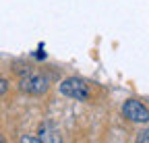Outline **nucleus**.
Listing matches in <instances>:
<instances>
[{
  "label": "nucleus",
  "mask_w": 149,
  "mask_h": 143,
  "mask_svg": "<svg viewBox=\"0 0 149 143\" xmlns=\"http://www.w3.org/2000/svg\"><path fill=\"white\" fill-rule=\"evenodd\" d=\"M60 93H64V96H68L72 100H87L89 98V89L81 79L70 77V79L60 83Z\"/></svg>",
  "instance_id": "obj_1"
},
{
  "label": "nucleus",
  "mask_w": 149,
  "mask_h": 143,
  "mask_svg": "<svg viewBox=\"0 0 149 143\" xmlns=\"http://www.w3.org/2000/svg\"><path fill=\"white\" fill-rule=\"evenodd\" d=\"M122 114L130 122H149V110L139 100H126L122 106Z\"/></svg>",
  "instance_id": "obj_2"
},
{
  "label": "nucleus",
  "mask_w": 149,
  "mask_h": 143,
  "mask_svg": "<svg viewBox=\"0 0 149 143\" xmlns=\"http://www.w3.org/2000/svg\"><path fill=\"white\" fill-rule=\"evenodd\" d=\"M21 89L27 93H33V96H40L48 89V81L46 77L37 75V73H27L23 79H21Z\"/></svg>",
  "instance_id": "obj_3"
},
{
  "label": "nucleus",
  "mask_w": 149,
  "mask_h": 143,
  "mask_svg": "<svg viewBox=\"0 0 149 143\" xmlns=\"http://www.w3.org/2000/svg\"><path fill=\"white\" fill-rule=\"evenodd\" d=\"M40 141L42 143H62L60 133L54 129L52 122H44L42 127H40Z\"/></svg>",
  "instance_id": "obj_4"
},
{
  "label": "nucleus",
  "mask_w": 149,
  "mask_h": 143,
  "mask_svg": "<svg viewBox=\"0 0 149 143\" xmlns=\"http://www.w3.org/2000/svg\"><path fill=\"white\" fill-rule=\"evenodd\" d=\"M137 143H149V129L139 131V135H137Z\"/></svg>",
  "instance_id": "obj_5"
},
{
  "label": "nucleus",
  "mask_w": 149,
  "mask_h": 143,
  "mask_svg": "<svg viewBox=\"0 0 149 143\" xmlns=\"http://www.w3.org/2000/svg\"><path fill=\"white\" fill-rule=\"evenodd\" d=\"M19 143H42V141H40V139H35V137H29V135H27V137H21V141H19Z\"/></svg>",
  "instance_id": "obj_6"
},
{
  "label": "nucleus",
  "mask_w": 149,
  "mask_h": 143,
  "mask_svg": "<svg viewBox=\"0 0 149 143\" xmlns=\"http://www.w3.org/2000/svg\"><path fill=\"white\" fill-rule=\"evenodd\" d=\"M6 89H8V83H6L4 79H0V96L6 93Z\"/></svg>",
  "instance_id": "obj_7"
}]
</instances>
